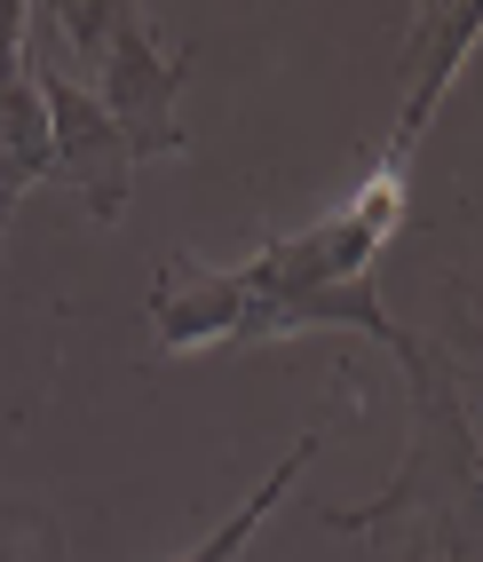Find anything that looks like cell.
Masks as SVG:
<instances>
[{"instance_id":"cell-5","label":"cell","mask_w":483,"mask_h":562,"mask_svg":"<svg viewBox=\"0 0 483 562\" xmlns=\"http://www.w3.org/2000/svg\"><path fill=\"white\" fill-rule=\"evenodd\" d=\"M475 41H483V0H428V9L404 16V111H396V135L381 143L373 167H389V175L413 167L436 103H443V88L460 80V64H468Z\"/></svg>"},{"instance_id":"cell-4","label":"cell","mask_w":483,"mask_h":562,"mask_svg":"<svg viewBox=\"0 0 483 562\" xmlns=\"http://www.w3.org/2000/svg\"><path fill=\"white\" fill-rule=\"evenodd\" d=\"M32 80H41L56 175L80 191V206H88L96 222H120V214H127V191H135V151L120 143V127L103 120L96 88L71 80V64H64L56 48H32Z\"/></svg>"},{"instance_id":"cell-2","label":"cell","mask_w":483,"mask_h":562,"mask_svg":"<svg viewBox=\"0 0 483 562\" xmlns=\"http://www.w3.org/2000/svg\"><path fill=\"white\" fill-rule=\"evenodd\" d=\"M396 357L413 389V452L364 507H325V531H389L420 562H483V443L460 396V364L420 333Z\"/></svg>"},{"instance_id":"cell-7","label":"cell","mask_w":483,"mask_h":562,"mask_svg":"<svg viewBox=\"0 0 483 562\" xmlns=\"http://www.w3.org/2000/svg\"><path fill=\"white\" fill-rule=\"evenodd\" d=\"M317 443H325V428H302V436H293V452L262 475V483H254V492H246V507L231 515V522H222V531L206 539V547H191V554H182V562H231V554H246V539L254 531H262V522H270V507L293 492V483H302V468L317 460Z\"/></svg>"},{"instance_id":"cell-8","label":"cell","mask_w":483,"mask_h":562,"mask_svg":"<svg viewBox=\"0 0 483 562\" xmlns=\"http://www.w3.org/2000/svg\"><path fill=\"white\" fill-rule=\"evenodd\" d=\"M452 333H443V357H483V278H452Z\"/></svg>"},{"instance_id":"cell-6","label":"cell","mask_w":483,"mask_h":562,"mask_svg":"<svg viewBox=\"0 0 483 562\" xmlns=\"http://www.w3.org/2000/svg\"><path fill=\"white\" fill-rule=\"evenodd\" d=\"M48 175L56 151H48L41 80H32V9L0 0V231H9L16 199H32Z\"/></svg>"},{"instance_id":"cell-1","label":"cell","mask_w":483,"mask_h":562,"mask_svg":"<svg viewBox=\"0 0 483 562\" xmlns=\"http://www.w3.org/2000/svg\"><path fill=\"white\" fill-rule=\"evenodd\" d=\"M396 222H404V175L373 167L341 214H325L293 238H270L238 270L167 261L151 285L159 357H199L222 341H285V333H317V325H349V333H373V341L404 349L413 333L373 293V261L396 238Z\"/></svg>"},{"instance_id":"cell-9","label":"cell","mask_w":483,"mask_h":562,"mask_svg":"<svg viewBox=\"0 0 483 562\" xmlns=\"http://www.w3.org/2000/svg\"><path fill=\"white\" fill-rule=\"evenodd\" d=\"M404 562H420V554H404Z\"/></svg>"},{"instance_id":"cell-3","label":"cell","mask_w":483,"mask_h":562,"mask_svg":"<svg viewBox=\"0 0 483 562\" xmlns=\"http://www.w3.org/2000/svg\"><path fill=\"white\" fill-rule=\"evenodd\" d=\"M41 16H48V32H71L88 48L96 103L135 151V167L191 151V127L175 120V95L191 80V48H167L151 9H135V0H80V9H41Z\"/></svg>"}]
</instances>
